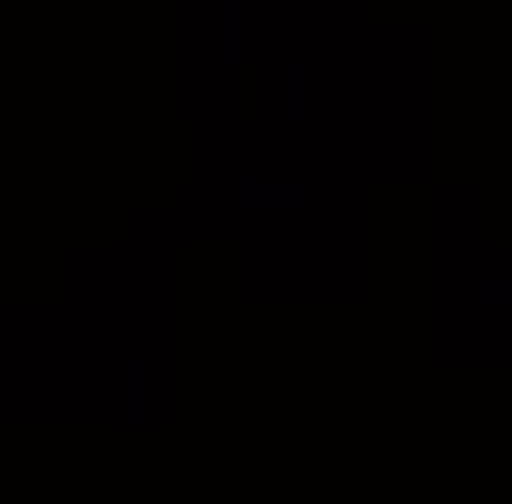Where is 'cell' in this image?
<instances>
[{"label": "cell", "instance_id": "3957f363", "mask_svg": "<svg viewBox=\"0 0 512 504\" xmlns=\"http://www.w3.org/2000/svg\"><path fill=\"white\" fill-rule=\"evenodd\" d=\"M490 306H505V314H512V275H505V283H490Z\"/></svg>", "mask_w": 512, "mask_h": 504}, {"label": "cell", "instance_id": "7a4b0ae2", "mask_svg": "<svg viewBox=\"0 0 512 504\" xmlns=\"http://www.w3.org/2000/svg\"><path fill=\"white\" fill-rule=\"evenodd\" d=\"M222 54H230V62H245V8H222Z\"/></svg>", "mask_w": 512, "mask_h": 504}, {"label": "cell", "instance_id": "6da1fadb", "mask_svg": "<svg viewBox=\"0 0 512 504\" xmlns=\"http://www.w3.org/2000/svg\"><path fill=\"white\" fill-rule=\"evenodd\" d=\"M245 207H306V184H268V176H237Z\"/></svg>", "mask_w": 512, "mask_h": 504}]
</instances>
